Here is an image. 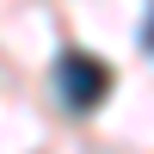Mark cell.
<instances>
[{
	"mask_svg": "<svg viewBox=\"0 0 154 154\" xmlns=\"http://www.w3.org/2000/svg\"><path fill=\"white\" fill-rule=\"evenodd\" d=\"M56 86H62V105L68 111H93L99 99L111 93V68L99 56H86V49H68V56L56 62Z\"/></svg>",
	"mask_w": 154,
	"mask_h": 154,
	"instance_id": "1",
	"label": "cell"
}]
</instances>
